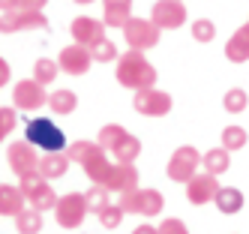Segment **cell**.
Instances as JSON below:
<instances>
[{
	"label": "cell",
	"mask_w": 249,
	"mask_h": 234,
	"mask_svg": "<svg viewBox=\"0 0 249 234\" xmlns=\"http://www.w3.org/2000/svg\"><path fill=\"white\" fill-rule=\"evenodd\" d=\"M69 159L75 162V165H81V171L87 174V180L96 186H105L108 183V177L114 171V162H108V150L99 147V141H72L66 147Z\"/></svg>",
	"instance_id": "1"
},
{
	"label": "cell",
	"mask_w": 249,
	"mask_h": 234,
	"mask_svg": "<svg viewBox=\"0 0 249 234\" xmlns=\"http://www.w3.org/2000/svg\"><path fill=\"white\" fill-rule=\"evenodd\" d=\"M156 66L144 57V51H126L117 57V69H114V78L120 87L132 90V93H138V90H147V87H156Z\"/></svg>",
	"instance_id": "2"
},
{
	"label": "cell",
	"mask_w": 249,
	"mask_h": 234,
	"mask_svg": "<svg viewBox=\"0 0 249 234\" xmlns=\"http://www.w3.org/2000/svg\"><path fill=\"white\" fill-rule=\"evenodd\" d=\"M24 141H30L33 147H39L42 153L66 150V135L51 117H30L27 126H24Z\"/></svg>",
	"instance_id": "3"
},
{
	"label": "cell",
	"mask_w": 249,
	"mask_h": 234,
	"mask_svg": "<svg viewBox=\"0 0 249 234\" xmlns=\"http://www.w3.org/2000/svg\"><path fill=\"white\" fill-rule=\"evenodd\" d=\"M117 204L123 213H135V216H144V219H150V216H159L165 207V195L159 189H129V192H120Z\"/></svg>",
	"instance_id": "4"
},
{
	"label": "cell",
	"mask_w": 249,
	"mask_h": 234,
	"mask_svg": "<svg viewBox=\"0 0 249 234\" xmlns=\"http://www.w3.org/2000/svg\"><path fill=\"white\" fill-rule=\"evenodd\" d=\"M18 186H21V192L27 195V204H30L33 210L48 213V210L57 207V192L51 189V180H45L39 171H30V174L18 177Z\"/></svg>",
	"instance_id": "5"
},
{
	"label": "cell",
	"mask_w": 249,
	"mask_h": 234,
	"mask_svg": "<svg viewBox=\"0 0 249 234\" xmlns=\"http://www.w3.org/2000/svg\"><path fill=\"white\" fill-rule=\"evenodd\" d=\"M201 171V153L192 147V144H183V147H177L168 159V165H165V174L168 180H174V183H189V180Z\"/></svg>",
	"instance_id": "6"
},
{
	"label": "cell",
	"mask_w": 249,
	"mask_h": 234,
	"mask_svg": "<svg viewBox=\"0 0 249 234\" xmlns=\"http://www.w3.org/2000/svg\"><path fill=\"white\" fill-rule=\"evenodd\" d=\"M159 36H162V30H159L150 18H129L126 24H123V39H126V45L132 51H147V48H156L159 45Z\"/></svg>",
	"instance_id": "7"
},
{
	"label": "cell",
	"mask_w": 249,
	"mask_h": 234,
	"mask_svg": "<svg viewBox=\"0 0 249 234\" xmlns=\"http://www.w3.org/2000/svg\"><path fill=\"white\" fill-rule=\"evenodd\" d=\"M90 213L87 210V201H84V195L81 192H66L57 198V207H54V219L60 228L66 231H75L84 225V216Z\"/></svg>",
	"instance_id": "8"
},
{
	"label": "cell",
	"mask_w": 249,
	"mask_h": 234,
	"mask_svg": "<svg viewBox=\"0 0 249 234\" xmlns=\"http://www.w3.org/2000/svg\"><path fill=\"white\" fill-rule=\"evenodd\" d=\"M132 108L141 117H165L174 108V99H171V93H165L159 87H147L132 96Z\"/></svg>",
	"instance_id": "9"
},
{
	"label": "cell",
	"mask_w": 249,
	"mask_h": 234,
	"mask_svg": "<svg viewBox=\"0 0 249 234\" xmlns=\"http://www.w3.org/2000/svg\"><path fill=\"white\" fill-rule=\"evenodd\" d=\"M24 30H48L45 12H36V9L0 12V33H24Z\"/></svg>",
	"instance_id": "10"
},
{
	"label": "cell",
	"mask_w": 249,
	"mask_h": 234,
	"mask_svg": "<svg viewBox=\"0 0 249 234\" xmlns=\"http://www.w3.org/2000/svg\"><path fill=\"white\" fill-rule=\"evenodd\" d=\"M42 105H48V93L36 78H24L12 87V108L15 111H39Z\"/></svg>",
	"instance_id": "11"
},
{
	"label": "cell",
	"mask_w": 249,
	"mask_h": 234,
	"mask_svg": "<svg viewBox=\"0 0 249 234\" xmlns=\"http://www.w3.org/2000/svg\"><path fill=\"white\" fill-rule=\"evenodd\" d=\"M186 3L183 0H156L150 6V21L159 27V30H177L180 24H186Z\"/></svg>",
	"instance_id": "12"
},
{
	"label": "cell",
	"mask_w": 249,
	"mask_h": 234,
	"mask_svg": "<svg viewBox=\"0 0 249 234\" xmlns=\"http://www.w3.org/2000/svg\"><path fill=\"white\" fill-rule=\"evenodd\" d=\"M57 66H60V72H66V75H87L90 72V66H93V54H90V48L87 45H66L63 51H60V57H57Z\"/></svg>",
	"instance_id": "13"
},
{
	"label": "cell",
	"mask_w": 249,
	"mask_h": 234,
	"mask_svg": "<svg viewBox=\"0 0 249 234\" xmlns=\"http://www.w3.org/2000/svg\"><path fill=\"white\" fill-rule=\"evenodd\" d=\"M6 162H9V168L18 174V177H24V174H30V171L39 168L36 147H33L30 141H12L9 150H6Z\"/></svg>",
	"instance_id": "14"
},
{
	"label": "cell",
	"mask_w": 249,
	"mask_h": 234,
	"mask_svg": "<svg viewBox=\"0 0 249 234\" xmlns=\"http://www.w3.org/2000/svg\"><path fill=\"white\" fill-rule=\"evenodd\" d=\"M216 192H219V177L207 174V171H198L186 183V198H189V204H195V207L210 204L213 198H216Z\"/></svg>",
	"instance_id": "15"
},
{
	"label": "cell",
	"mask_w": 249,
	"mask_h": 234,
	"mask_svg": "<svg viewBox=\"0 0 249 234\" xmlns=\"http://www.w3.org/2000/svg\"><path fill=\"white\" fill-rule=\"evenodd\" d=\"M69 33H72V39L78 45L93 48L96 42L105 39V21L90 18V15H78V18H72V24H69Z\"/></svg>",
	"instance_id": "16"
},
{
	"label": "cell",
	"mask_w": 249,
	"mask_h": 234,
	"mask_svg": "<svg viewBox=\"0 0 249 234\" xmlns=\"http://www.w3.org/2000/svg\"><path fill=\"white\" fill-rule=\"evenodd\" d=\"M225 57L231 63H246L249 60V21L240 24L234 33L228 36V42H225Z\"/></svg>",
	"instance_id": "17"
},
{
	"label": "cell",
	"mask_w": 249,
	"mask_h": 234,
	"mask_svg": "<svg viewBox=\"0 0 249 234\" xmlns=\"http://www.w3.org/2000/svg\"><path fill=\"white\" fill-rule=\"evenodd\" d=\"M132 18V0H102V21L105 27H120Z\"/></svg>",
	"instance_id": "18"
},
{
	"label": "cell",
	"mask_w": 249,
	"mask_h": 234,
	"mask_svg": "<svg viewBox=\"0 0 249 234\" xmlns=\"http://www.w3.org/2000/svg\"><path fill=\"white\" fill-rule=\"evenodd\" d=\"M105 189L108 192H129V189H138V168L135 165H120V162H114V171L108 177V183H105Z\"/></svg>",
	"instance_id": "19"
},
{
	"label": "cell",
	"mask_w": 249,
	"mask_h": 234,
	"mask_svg": "<svg viewBox=\"0 0 249 234\" xmlns=\"http://www.w3.org/2000/svg\"><path fill=\"white\" fill-rule=\"evenodd\" d=\"M69 165H72L69 153H66V150H57V153H42L36 171H39L45 180H57V177H63V174L69 171Z\"/></svg>",
	"instance_id": "20"
},
{
	"label": "cell",
	"mask_w": 249,
	"mask_h": 234,
	"mask_svg": "<svg viewBox=\"0 0 249 234\" xmlns=\"http://www.w3.org/2000/svg\"><path fill=\"white\" fill-rule=\"evenodd\" d=\"M24 204H27V195L21 192V186L0 183V216H18Z\"/></svg>",
	"instance_id": "21"
},
{
	"label": "cell",
	"mask_w": 249,
	"mask_h": 234,
	"mask_svg": "<svg viewBox=\"0 0 249 234\" xmlns=\"http://www.w3.org/2000/svg\"><path fill=\"white\" fill-rule=\"evenodd\" d=\"M213 204H216V210H219V213L234 216V213H240V210H243L246 198H243V192H240L237 186H219L216 198H213Z\"/></svg>",
	"instance_id": "22"
},
{
	"label": "cell",
	"mask_w": 249,
	"mask_h": 234,
	"mask_svg": "<svg viewBox=\"0 0 249 234\" xmlns=\"http://www.w3.org/2000/svg\"><path fill=\"white\" fill-rule=\"evenodd\" d=\"M48 108L54 111L57 117H66V114H72L75 108H78V96H75V90H54V93H48Z\"/></svg>",
	"instance_id": "23"
},
{
	"label": "cell",
	"mask_w": 249,
	"mask_h": 234,
	"mask_svg": "<svg viewBox=\"0 0 249 234\" xmlns=\"http://www.w3.org/2000/svg\"><path fill=\"white\" fill-rule=\"evenodd\" d=\"M201 165H204V171L207 174H225L228 168H231V153L225 150V147H213V150H207L204 156H201Z\"/></svg>",
	"instance_id": "24"
},
{
	"label": "cell",
	"mask_w": 249,
	"mask_h": 234,
	"mask_svg": "<svg viewBox=\"0 0 249 234\" xmlns=\"http://www.w3.org/2000/svg\"><path fill=\"white\" fill-rule=\"evenodd\" d=\"M111 156H114V162H120V165H135V159L141 156V141L135 135H126L111 150Z\"/></svg>",
	"instance_id": "25"
},
{
	"label": "cell",
	"mask_w": 249,
	"mask_h": 234,
	"mask_svg": "<svg viewBox=\"0 0 249 234\" xmlns=\"http://www.w3.org/2000/svg\"><path fill=\"white\" fill-rule=\"evenodd\" d=\"M42 225H45L42 213L33 210V207H24L18 216H15V228H18V234H39Z\"/></svg>",
	"instance_id": "26"
},
{
	"label": "cell",
	"mask_w": 249,
	"mask_h": 234,
	"mask_svg": "<svg viewBox=\"0 0 249 234\" xmlns=\"http://www.w3.org/2000/svg\"><path fill=\"white\" fill-rule=\"evenodd\" d=\"M126 135H129V132L123 129L120 123H105L102 129H99V135H96V141H99V147H102V150H108V153H111V150H114L117 144L126 138Z\"/></svg>",
	"instance_id": "27"
},
{
	"label": "cell",
	"mask_w": 249,
	"mask_h": 234,
	"mask_svg": "<svg viewBox=\"0 0 249 234\" xmlns=\"http://www.w3.org/2000/svg\"><path fill=\"white\" fill-rule=\"evenodd\" d=\"M219 147H225L228 153H234V150H243L246 147V141H249V132L243 129V126H225L222 135H219Z\"/></svg>",
	"instance_id": "28"
},
{
	"label": "cell",
	"mask_w": 249,
	"mask_h": 234,
	"mask_svg": "<svg viewBox=\"0 0 249 234\" xmlns=\"http://www.w3.org/2000/svg\"><path fill=\"white\" fill-rule=\"evenodd\" d=\"M246 105H249V93H246L243 87H231L228 93L222 96V108H225L228 114H243Z\"/></svg>",
	"instance_id": "29"
},
{
	"label": "cell",
	"mask_w": 249,
	"mask_h": 234,
	"mask_svg": "<svg viewBox=\"0 0 249 234\" xmlns=\"http://www.w3.org/2000/svg\"><path fill=\"white\" fill-rule=\"evenodd\" d=\"M57 72H60V66H57V60H51V57H39L36 63H33V78H36L42 87H48L51 81H54Z\"/></svg>",
	"instance_id": "30"
},
{
	"label": "cell",
	"mask_w": 249,
	"mask_h": 234,
	"mask_svg": "<svg viewBox=\"0 0 249 234\" xmlns=\"http://www.w3.org/2000/svg\"><path fill=\"white\" fill-rule=\"evenodd\" d=\"M84 201H87V210H90V213H102L105 207H108L111 201H108V189H105V186H90V189H84Z\"/></svg>",
	"instance_id": "31"
},
{
	"label": "cell",
	"mask_w": 249,
	"mask_h": 234,
	"mask_svg": "<svg viewBox=\"0 0 249 234\" xmlns=\"http://www.w3.org/2000/svg\"><path fill=\"white\" fill-rule=\"evenodd\" d=\"M90 54H93V63H117V57H120V51H117V45L108 39V36H105L102 42H96L93 48H90Z\"/></svg>",
	"instance_id": "32"
},
{
	"label": "cell",
	"mask_w": 249,
	"mask_h": 234,
	"mask_svg": "<svg viewBox=\"0 0 249 234\" xmlns=\"http://www.w3.org/2000/svg\"><path fill=\"white\" fill-rule=\"evenodd\" d=\"M192 39L195 42H213L216 39V21H210V18H198V21H192Z\"/></svg>",
	"instance_id": "33"
},
{
	"label": "cell",
	"mask_w": 249,
	"mask_h": 234,
	"mask_svg": "<svg viewBox=\"0 0 249 234\" xmlns=\"http://www.w3.org/2000/svg\"><path fill=\"white\" fill-rule=\"evenodd\" d=\"M123 216H126V213H123L120 210V204H108V207H105L99 216H96V219H99V225L102 228H108V231H114V228H120V222H123Z\"/></svg>",
	"instance_id": "34"
},
{
	"label": "cell",
	"mask_w": 249,
	"mask_h": 234,
	"mask_svg": "<svg viewBox=\"0 0 249 234\" xmlns=\"http://www.w3.org/2000/svg\"><path fill=\"white\" fill-rule=\"evenodd\" d=\"M15 123H18V111H15V108L0 105V141H6V138L12 135Z\"/></svg>",
	"instance_id": "35"
},
{
	"label": "cell",
	"mask_w": 249,
	"mask_h": 234,
	"mask_svg": "<svg viewBox=\"0 0 249 234\" xmlns=\"http://www.w3.org/2000/svg\"><path fill=\"white\" fill-rule=\"evenodd\" d=\"M156 228H159V234H189L186 222H180V219H174V216H168V219H162V222H159Z\"/></svg>",
	"instance_id": "36"
},
{
	"label": "cell",
	"mask_w": 249,
	"mask_h": 234,
	"mask_svg": "<svg viewBox=\"0 0 249 234\" xmlns=\"http://www.w3.org/2000/svg\"><path fill=\"white\" fill-rule=\"evenodd\" d=\"M45 3H48V0H18V9H36V12H42Z\"/></svg>",
	"instance_id": "37"
},
{
	"label": "cell",
	"mask_w": 249,
	"mask_h": 234,
	"mask_svg": "<svg viewBox=\"0 0 249 234\" xmlns=\"http://www.w3.org/2000/svg\"><path fill=\"white\" fill-rule=\"evenodd\" d=\"M9 78H12V69H9V63H6L3 57H0V87H6Z\"/></svg>",
	"instance_id": "38"
},
{
	"label": "cell",
	"mask_w": 249,
	"mask_h": 234,
	"mask_svg": "<svg viewBox=\"0 0 249 234\" xmlns=\"http://www.w3.org/2000/svg\"><path fill=\"white\" fill-rule=\"evenodd\" d=\"M132 234H159V228H156V225H147V222H144V225L132 228Z\"/></svg>",
	"instance_id": "39"
},
{
	"label": "cell",
	"mask_w": 249,
	"mask_h": 234,
	"mask_svg": "<svg viewBox=\"0 0 249 234\" xmlns=\"http://www.w3.org/2000/svg\"><path fill=\"white\" fill-rule=\"evenodd\" d=\"M18 9V0H0V12H12Z\"/></svg>",
	"instance_id": "40"
},
{
	"label": "cell",
	"mask_w": 249,
	"mask_h": 234,
	"mask_svg": "<svg viewBox=\"0 0 249 234\" xmlns=\"http://www.w3.org/2000/svg\"><path fill=\"white\" fill-rule=\"evenodd\" d=\"M75 3H81V6H84V3H93V0H75Z\"/></svg>",
	"instance_id": "41"
}]
</instances>
